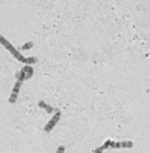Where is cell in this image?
Masks as SVG:
<instances>
[{"label":"cell","mask_w":150,"mask_h":153,"mask_svg":"<svg viewBox=\"0 0 150 153\" xmlns=\"http://www.w3.org/2000/svg\"><path fill=\"white\" fill-rule=\"evenodd\" d=\"M20 87H22V81H17V83L14 84V87H12V94H11V97H9V103H11V104H14L16 101H17V95H19Z\"/></svg>","instance_id":"obj_3"},{"label":"cell","mask_w":150,"mask_h":153,"mask_svg":"<svg viewBox=\"0 0 150 153\" xmlns=\"http://www.w3.org/2000/svg\"><path fill=\"white\" fill-rule=\"evenodd\" d=\"M32 46H34V43H32V42H29V43H26V45H23V46H22V49H23V51H28V49H31Z\"/></svg>","instance_id":"obj_9"},{"label":"cell","mask_w":150,"mask_h":153,"mask_svg":"<svg viewBox=\"0 0 150 153\" xmlns=\"http://www.w3.org/2000/svg\"><path fill=\"white\" fill-rule=\"evenodd\" d=\"M61 118V112H55V115H54V117L51 118V120H49V123L45 126V132H51L52 129H54V127H55V124L58 123V120Z\"/></svg>","instance_id":"obj_2"},{"label":"cell","mask_w":150,"mask_h":153,"mask_svg":"<svg viewBox=\"0 0 150 153\" xmlns=\"http://www.w3.org/2000/svg\"><path fill=\"white\" fill-rule=\"evenodd\" d=\"M132 146H133L132 141H120L114 144V149H130Z\"/></svg>","instance_id":"obj_4"},{"label":"cell","mask_w":150,"mask_h":153,"mask_svg":"<svg viewBox=\"0 0 150 153\" xmlns=\"http://www.w3.org/2000/svg\"><path fill=\"white\" fill-rule=\"evenodd\" d=\"M0 43H2V45H3V46H5V48H6L8 51H9V52H11L12 55H14V57H16L17 60H19V61L25 63V57H23V55H22V54L19 52V51H17V49H16L14 46H12V45H11V43L8 42V40H6V38H5L3 35H0Z\"/></svg>","instance_id":"obj_1"},{"label":"cell","mask_w":150,"mask_h":153,"mask_svg":"<svg viewBox=\"0 0 150 153\" xmlns=\"http://www.w3.org/2000/svg\"><path fill=\"white\" fill-rule=\"evenodd\" d=\"M37 106H39V107H42V109H45L48 113H52V112H54V109H52L51 106H49V104H46L45 101H39V104H37Z\"/></svg>","instance_id":"obj_6"},{"label":"cell","mask_w":150,"mask_h":153,"mask_svg":"<svg viewBox=\"0 0 150 153\" xmlns=\"http://www.w3.org/2000/svg\"><path fill=\"white\" fill-rule=\"evenodd\" d=\"M103 150H104V149H103V146H101V147H98V149H97V150H95L94 153H101Z\"/></svg>","instance_id":"obj_11"},{"label":"cell","mask_w":150,"mask_h":153,"mask_svg":"<svg viewBox=\"0 0 150 153\" xmlns=\"http://www.w3.org/2000/svg\"><path fill=\"white\" fill-rule=\"evenodd\" d=\"M22 72L26 75V80H29L31 76H32V74H34V69H32V66H28V65H25L23 68H22Z\"/></svg>","instance_id":"obj_5"},{"label":"cell","mask_w":150,"mask_h":153,"mask_svg":"<svg viewBox=\"0 0 150 153\" xmlns=\"http://www.w3.org/2000/svg\"><path fill=\"white\" fill-rule=\"evenodd\" d=\"M57 153H65V146H60L57 149Z\"/></svg>","instance_id":"obj_10"},{"label":"cell","mask_w":150,"mask_h":153,"mask_svg":"<svg viewBox=\"0 0 150 153\" xmlns=\"http://www.w3.org/2000/svg\"><path fill=\"white\" fill-rule=\"evenodd\" d=\"M35 61H37V58H35V57H28V58H25V63H23V65H28V66H32V65H34Z\"/></svg>","instance_id":"obj_7"},{"label":"cell","mask_w":150,"mask_h":153,"mask_svg":"<svg viewBox=\"0 0 150 153\" xmlns=\"http://www.w3.org/2000/svg\"><path fill=\"white\" fill-rule=\"evenodd\" d=\"M114 144H115V141H110V139H109V141H106V143L103 144V149H104V150L109 149V147H110V149H114Z\"/></svg>","instance_id":"obj_8"}]
</instances>
